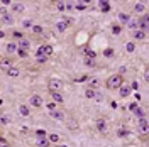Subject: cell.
Returning <instances> with one entry per match:
<instances>
[{"instance_id": "f546056e", "label": "cell", "mask_w": 149, "mask_h": 147, "mask_svg": "<svg viewBox=\"0 0 149 147\" xmlns=\"http://www.w3.org/2000/svg\"><path fill=\"white\" fill-rule=\"evenodd\" d=\"M12 37L20 41V39H24V32H20V31H14V32H12Z\"/></svg>"}, {"instance_id": "b9f144b4", "label": "cell", "mask_w": 149, "mask_h": 147, "mask_svg": "<svg viewBox=\"0 0 149 147\" xmlns=\"http://www.w3.org/2000/svg\"><path fill=\"white\" fill-rule=\"evenodd\" d=\"M34 24H32V19H29V20H24V27H32Z\"/></svg>"}, {"instance_id": "f6af8a7d", "label": "cell", "mask_w": 149, "mask_h": 147, "mask_svg": "<svg viewBox=\"0 0 149 147\" xmlns=\"http://www.w3.org/2000/svg\"><path fill=\"white\" fill-rule=\"evenodd\" d=\"M117 135H119V137H124V135H127V132H125V130H119Z\"/></svg>"}, {"instance_id": "ffe728a7", "label": "cell", "mask_w": 149, "mask_h": 147, "mask_svg": "<svg viewBox=\"0 0 149 147\" xmlns=\"http://www.w3.org/2000/svg\"><path fill=\"white\" fill-rule=\"evenodd\" d=\"M66 29H68V26H66L65 20H59V22L56 24V31H58V32H65Z\"/></svg>"}, {"instance_id": "9c48e42d", "label": "cell", "mask_w": 149, "mask_h": 147, "mask_svg": "<svg viewBox=\"0 0 149 147\" xmlns=\"http://www.w3.org/2000/svg\"><path fill=\"white\" fill-rule=\"evenodd\" d=\"M36 61L39 63V64H44V63L47 61V56L42 54V49H41V47L37 49V53H36Z\"/></svg>"}, {"instance_id": "681fc988", "label": "cell", "mask_w": 149, "mask_h": 147, "mask_svg": "<svg viewBox=\"0 0 149 147\" xmlns=\"http://www.w3.org/2000/svg\"><path fill=\"white\" fill-rule=\"evenodd\" d=\"M3 144H7V140H5L3 137H0V146H3Z\"/></svg>"}, {"instance_id": "8d00e7d4", "label": "cell", "mask_w": 149, "mask_h": 147, "mask_svg": "<svg viewBox=\"0 0 149 147\" xmlns=\"http://www.w3.org/2000/svg\"><path fill=\"white\" fill-rule=\"evenodd\" d=\"M32 32L34 34H42V27L41 26H32Z\"/></svg>"}, {"instance_id": "c3c4849f", "label": "cell", "mask_w": 149, "mask_h": 147, "mask_svg": "<svg viewBox=\"0 0 149 147\" xmlns=\"http://www.w3.org/2000/svg\"><path fill=\"white\" fill-rule=\"evenodd\" d=\"M71 9H73V3L68 2V3H66V10H71Z\"/></svg>"}, {"instance_id": "ee69618b", "label": "cell", "mask_w": 149, "mask_h": 147, "mask_svg": "<svg viewBox=\"0 0 149 147\" xmlns=\"http://www.w3.org/2000/svg\"><path fill=\"white\" fill-rule=\"evenodd\" d=\"M88 80V76H80V78H76L74 81H86Z\"/></svg>"}, {"instance_id": "3957f363", "label": "cell", "mask_w": 149, "mask_h": 147, "mask_svg": "<svg viewBox=\"0 0 149 147\" xmlns=\"http://www.w3.org/2000/svg\"><path fill=\"white\" fill-rule=\"evenodd\" d=\"M29 105L34 107V108H41V107L44 105L42 96H41V95H32V96H29Z\"/></svg>"}, {"instance_id": "f35d334b", "label": "cell", "mask_w": 149, "mask_h": 147, "mask_svg": "<svg viewBox=\"0 0 149 147\" xmlns=\"http://www.w3.org/2000/svg\"><path fill=\"white\" fill-rule=\"evenodd\" d=\"M76 9L78 10H85L86 9V3H85V2H78V3H76Z\"/></svg>"}, {"instance_id": "e0dca14e", "label": "cell", "mask_w": 149, "mask_h": 147, "mask_svg": "<svg viewBox=\"0 0 149 147\" xmlns=\"http://www.w3.org/2000/svg\"><path fill=\"white\" fill-rule=\"evenodd\" d=\"M7 73V76H12V78H17L19 74H20V71H19V68H15V66H12L9 71H5Z\"/></svg>"}, {"instance_id": "ab89813d", "label": "cell", "mask_w": 149, "mask_h": 147, "mask_svg": "<svg viewBox=\"0 0 149 147\" xmlns=\"http://www.w3.org/2000/svg\"><path fill=\"white\" fill-rule=\"evenodd\" d=\"M36 135H37V137H47V134L44 132V130H41V129L36 130Z\"/></svg>"}, {"instance_id": "816d5d0a", "label": "cell", "mask_w": 149, "mask_h": 147, "mask_svg": "<svg viewBox=\"0 0 149 147\" xmlns=\"http://www.w3.org/2000/svg\"><path fill=\"white\" fill-rule=\"evenodd\" d=\"M0 147H12V146H10L9 142H7V144H3V146H0Z\"/></svg>"}, {"instance_id": "cb8c5ba5", "label": "cell", "mask_w": 149, "mask_h": 147, "mask_svg": "<svg viewBox=\"0 0 149 147\" xmlns=\"http://www.w3.org/2000/svg\"><path fill=\"white\" fill-rule=\"evenodd\" d=\"M125 51H127V53H134V51H136V42H134V41H129V42L125 44Z\"/></svg>"}, {"instance_id": "bcb514c9", "label": "cell", "mask_w": 149, "mask_h": 147, "mask_svg": "<svg viewBox=\"0 0 149 147\" xmlns=\"http://www.w3.org/2000/svg\"><path fill=\"white\" fill-rule=\"evenodd\" d=\"M103 54H105V56H112V54H113V51H112V49H105V53H103Z\"/></svg>"}, {"instance_id": "2e32d148", "label": "cell", "mask_w": 149, "mask_h": 147, "mask_svg": "<svg viewBox=\"0 0 149 147\" xmlns=\"http://www.w3.org/2000/svg\"><path fill=\"white\" fill-rule=\"evenodd\" d=\"M46 139H47V142H49V144H58V142L61 140L58 134H49V135H47Z\"/></svg>"}, {"instance_id": "d6a6232c", "label": "cell", "mask_w": 149, "mask_h": 147, "mask_svg": "<svg viewBox=\"0 0 149 147\" xmlns=\"http://www.w3.org/2000/svg\"><path fill=\"white\" fill-rule=\"evenodd\" d=\"M15 54H17L19 58H27L29 53H27V51H22V49H17V51H15Z\"/></svg>"}, {"instance_id": "74e56055", "label": "cell", "mask_w": 149, "mask_h": 147, "mask_svg": "<svg viewBox=\"0 0 149 147\" xmlns=\"http://www.w3.org/2000/svg\"><path fill=\"white\" fill-rule=\"evenodd\" d=\"M97 86H98V81H97V80H92V81L88 83V88H90V90H95Z\"/></svg>"}, {"instance_id": "d6986e66", "label": "cell", "mask_w": 149, "mask_h": 147, "mask_svg": "<svg viewBox=\"0 0 149 147\" xmlns=\"http://www.w3.org/2000/svg\"><path fill=\"white\" fill-rule=\"evenodd\" d=\"M36 146H37V147H46V146H49V142H47L46 137H37Z\"/></svg>"}, {"instance_id": "d590c367", "label": "cell", "mask_w": 149, "mask_h": 147, "mask_svg": "<svg viewBox=\"0 0 149 147\" xmlns=\"http://www.w3.org/2000/svg\"><path fill=\"white\" fill-rule=\"evenodd\" d=\"M2 12H3V10H2ZM3 22H7V24H10V22H12V15H9V14H5V12H3Z\"/></svg>"}, {"instance_id": "db71d44e", "label": "cell", "mask_w": 149, "mask_h": 147, "mask_svg": "<svg viewBox=\"0 0 149 147\" xmlns=\"http://www.w3.org/2000/svg\"><path fill=\"white\" fill-rule=\"evenodd\" d=\"M46 147H51V146H46Z\"/></svg>"}, {"instance_id": "ac0fdd59", "label": "cell", "mask_w": 149, "mask_h": 147, "mask_svg": "<svg viewBox=\"0 0 149 147\" xmlns=\"http://www.w3.org/2000/svg\"><path fill=\"white\" fill-rule=\"evenodd\" d=\"M127 26H129V29H132V31H137V29H139V20H137V19H130L129 22H127Z\"/></svg>"}, {"instance_id": "603a6c76", "label": "cell", "mask_w": 149, "mask_h": 147, "mask_svg": "<svg viewBox=\"0 0 149 147\" xmlns=\"http://www.w3.org/2000/svg\"><path fill=\"white\" fill-rule=\"evenodd\" d=\"M83 63L86 66H88V68H95V66H97V59H90V58H83Z\"/></svg>"}, {"instance_id": "4316f807", "label": "cell", "mask_w": 149, "mask_h": 147, "mask_svg": "<svg viewBox=\"0 0 149 147\" xmlns=\"http://www.w3.org/2000/svg\"><path fill=\"white\" fill-rule=\"evenodd\" d=\"M97 129L100 130V132H105L107 127H105V122H103V120H97Z\"/></svg>"}, {"instance_id": "7dc6e473", "label": "cell", "mask_w": 149, "mask_h": 147, "mask_svg": "<svg viewBox=\"0 0 149 147\" xmlns=\"http://www.w3.org/2000/svg\"><path fill=\"white\" fill-rule=\"evenodd\" d=\"M136 108H137V103H136V101H134V103H130V110L134 112Z\"/></svg>"}, {"instance_id": "44dd1931", "label": "cell", "mask_w": 149, "mask_h": 147, "mask_svg": "<svg viewBox=\"0 0 149 147\" xmlns=\"http://www.w3.org/2000/svg\"><path fill=\"white\" fill-rule=\"evenodd\" d=\"M15 51H17V42H9L7 44V53L9 54H15Z\"/></svg>"}, {"instance_id": "4fadbf2b", "label": "cell", "mask_w": 149, "mask_h": 147, "mask_svg": "<svg viewBox=\"0 0 149 147\" xmlns=\"http://www.w3.org/2000/svg\"><path fill=\"white\" fill-rule=\"evenodd\" d=\"M41 49H42V54L44 56H53V53H54V49H53V46H49V44H44V46H41Z\"/></svg>"}, {"instance_id": "5bb4252c", "label": "cell", "mask_w": 149, "mask_h": 147, "mask_svg": "<svg viewBox=\"0 0 149 147\" xmlns=\"http://www.w3.org/2000/svg\"><path fill=\"white\" fill-rule=\"evenodd\" d=\"M19 113H20L22 117H29V115H31V108H29V105H20V107H19Z\"/></svg>"}, {"instance_id": "6da1fadb", "label": "cell", "mask_w": 149, "mask_h": 147, "mask_svg": "<svg viewBox=\"0 0 149 147\" xmlns=\"http://www.w3.org/2000/svg\"><path fill=\"white\" fill-rule=\"evenodd\" d=\"M122 85H124V76H122L120 73L112 74V76H109V78L105 80V86H107L109 90H119Z\"/></svg>"}, {"instance_id": "8992f818", "label": "cell", "mask_w": 149, "mask_h": 147, "mask_svg": "<svg viewBox=\"0 0 149 147\" xmlns=\"http://www.w3.org/2000/svg\"><path fill=\"white\" fill-rule=\"evenodd\" d=\"M137 130H139L141 134H148V119L146 117L139 119V122H137Z\"/></svg>"}, {"instance_id": "9a60e30c", "label": "cell", "mask_w": 149, "mask_h": 147, "mask_svg": "<svg viewBox=\"0 0 149 147\" xmlns=\"http://www.w3.org/2000/svg\"><path fill=\"white\" fill-rule=\"evenodd\" d=\"M83 53H85V56H86V58H90V59H97V53H95V51H92L88 46L83 47Z\"/></svg>"}, {"instance_id": "83f0119b", "label": "cell", "mask_w": 149, "mask_h": 147, "mask_svg": "<svg viewBox=\"0 0 149 147\" xmlns=\"http://www.w3.org/2000/svg\"><path fill=\"white\" fill-rule=\"evenodd\" d=\"M12 10H14V12H22V10H24V3H14V5H12Z\"/></svg>"}, {"instance_id": "f907efd6", "label": "cell", "mask_w": 149, "mask_h": 147, "mask_svg": "<svg viewBox=\"0 0 149 147\" xmlns=\"http://www.w3.org/2000/svg\"><path fill=\"white\" fill-rule=\"evenodd\" d=\"M3 37H5V32H3V31H0V39H3Z\"/></svg>"}, {"instance_id": "d4e9b609", "label": "cell", "mask_w": 149, "mask_h": 147, "mask_svg": "<svg viewBox=\"0 0 149 147\" xmlns=\"http://www.w3.org/2000/svg\"><path fill=\"white\" fill-rule=\"evenodd\" d=\"M119 19H120V22L124 26H127V22L130 20V15L129 14H119Z\"/></svg>"}, {"instance_id": "7c38bea8", "label": "cell", "mask_w": 149, "mask_h": 147, "mask_svg": "<svg viewBox=\"0 0 149 147\" xmlns=\"http://www.w3.org/2000/svg\"><path fill=\"white\" fill-rule=\"evenodd\" d=\"M132 37H134V41H142V39H146V37H148V34H144L142 31L137 29V31H134V32H132Z\"/></svg>"}, {"instance_id": "484cf974", "label": "cell", "mask_w": 149, "mask_h": 147, "mask_svg": "<svg viewBox=\"0 0 149 147\" xmlns=\"http://www.w3.org/2000/svg\"><path fill=\"white\" fill-rule=\"evenodd\" d=\"M0 123H2V125H7V123H10V117H9V115H3V113H2V115H0Z\"/></svg>"}, {"instance_id": "5b68a950", "label": "cell", "mask_w": 149, "mask_h": 147, "mask_svg": "<svg viewBox=\"0 0 149 147\" xmlns=\"http://www.w3.org/2000/svg\"><path fill=\"white\" fill-rule=\"evenodd\" d=\"M137 20H139V31H142L144 34H148L149 32V17L144 15V17L137 19Z\"/></svg>"}, {"instance_id": "7402d4cb", "label": "cell", "mask_w": 149, "mask_h": 147, "mask_svg": "<svg viewBox=\"0 0 149 147\" xmlns=\"http://www.w3.org/2000/svg\"><path fill=\"white\" fill-rule=\"evenodd\" d=\"M85 96H86L88 100H93V98L97 96V92H95V90H90V88H86V90H85Z\"/></svg>"}, {"instance_id": "30bf717a", "label": "cell", "mask_w": 149, "mask_h": 147, "mask_svg": "<svg viewBox=\"0 0 149 147\" xmlns=\"http://www.w3.org/2000/svg\"><path fill=\"white\" fill-rule=\"evenodd\" d=\"M51 98L54 103H63L65 101V96L61 95V92H51Z\"/></svg>"}, {"instance_id": "8fae6325", "label": "cell", "mask_w": 149, "mask_h": 147, "mask_svg": "<svg viewBox=\"0 0 149 147\" xmlns=\"http://www.w3.org/2000/svg\"><path fill=\"white\" fill-rule=\"evenodd\" d=\"M49 117L54 120H65V113L61 110H54V112H49Z\"/></svg>"}, {"instance_id": "4dcf8cb0", "label": "cell", "mask_w": 149, "mask_h": 147, "mask_svg": "<svg viewBox=\"0 0 149 147\" xmlns=\"http://www.w3.org/2000/svg\"><path fill=\"white\" fill-rule=\"evenodd\" d=\"M120 32H122V27H120V26H117V24H115V26H112V34L119 36Z\"/></svg>"}, {"instance_id": "e575fe53", "label": "cell", "mask_w": 149, "mask_h": 147, "mask_svg": "<svg viewBox=\"0 0 149 147\" xmlns=\"http://www.w3.org/2000/svg\"><path fill=\"white\" fill-rule=\"evenodd\" d=\"M134 113H136V117H139V119H142V117H144V110H142V108H139V107L134 110Z\"/></svg>"}, {"instance_id": "1f68e13d", "label": "cell", "mask_w": 149, "mask_h": 147, "mask_svg": "<svg viewBox=\"0 0 149 147\" xmlns=\"http://www.w3.org/2000/svg\"><path fill=\"white\" fill-rule=\"evenodd\" d=\"M56 9L58 10H66V2H56Z\"/></svg>"}, {"instance_id": "52a82bcc", "label": "cell", "mask_w": 149, "mask_h": 147, "mask_svg": "<svg viewBox=\"0 0 149 147\" xmlns=\"http://www.w3.org/2000/svg\"><path fill=\"white\" fill-rule=\"evenodd\" d=\"M17 49H22V51H27L29 53V49H31V41L29 39H20V41H17Z\"/></svg>"}, {"instance_id": "f1b7e54d", "label": "cell", "mask_w": 149, "mask_h": 147, "mask_svg": "<svg viewBox=\"0 0 149 147\" xmlns=\"http://www.w3.org/2000/svg\"><path fill=\"white\" fill-rule=\"evenodd\" d=\"M146 10V7H144V3H136L134 5V12L137 14V12H144Z\"/></svg>"}, {"instance_id": "277c9868", "label": "cell", "mask_w": 149, "mask_h": 147, "mask_svg": "<svg viewBox=\"0 0 149 147\" xmlns=\"http://www.w3.org/2000/svg\"><path fill=\"white\" fill-rule=\"evenodd\" d=\"M14 66V59L7 56V58H0V69L2 71H9L10 68Z\"/></svg>"}, {"instance_id": "f5cc1de1", "label": "cell", "mask_w": 149, "mask_h": 147, "mask_svg": "<svg viewBox=\"0 0 149 147\" xmlns=\"http://www.w3.org/2000/svg\"><path fill=\"white\" fill-rule=\"evenodd\" d=\"M59 147H66V146H59Z\"/></svg>"}, {"instance_id": "7a4b0ae2", "label": "cell", "mask_w": 149, "mask_h": 147, "mask_svg": "<svg viewBox=\"0 0 149 147\" xmlns=\"http://www.w3.org/2000/svg\"><path fill=\"white\" fill-rule=\"evenodd\" d=\"M63 86H65V83H63V80H59V78H49V80H47V88H49V92H61Z\"/></svg>"}, {"instance_id": "7bdbcfd3", "label": "cell", "mask_w": 149, "mask_h": 147, "mask_svg": "<svg viewBox=\"0 0 149 147\" xmlns=\"http://www.w3.org/2000/svg\"><path fill=\"white\" fill-rule=\"evenodd\" d=\"M129 86H130V90H137V88H139V83H137V81H132Z\"/></svg>"}, {"instance_id": "60d3db41", "label": "cell", "mask_w": 149, "mask_h": 147, "mask_svg": "<svg viewBox=\"0 0 149 147\" xmlns=\"http://www.w3.org/2000/svg\"><path fill=\"white\" fill-rule=\"evenodd\" d=\"M100 5H102V10H105V12L110 9V7H109V2H100Z\"/></svg>"}, {"instance_id": "836d02e7", "label": "cell", "mask_w": 149, "mask_h": 147, "mask_svg": "<svg viewBox=\"0 0 149 147\" xmlns=\"http://www.w3.org/2000/svg\"><path fill=\"white\" fill-rule=\"evenodd\" d=\"M46 108H47L49 112H54V110H58V108H56V103H54V101H49V103L46 105Z\"/></svg>"}, {"instance_id": "ba28073f", "label": "cell", "mask_w": 149, "mask_h": 147, "mask_svg": "<svg viewBox=\"0 0 149 147\" xmlns=\"http://www.w3.org/2000/svg\"><path fill=\"white\" fill-rule=\"evenodd\" d=\"M130 93H132V90H130L129 85H125V83L119 88V95H120V98H127V96H130Z\"/></svg>"}]
</instances>
